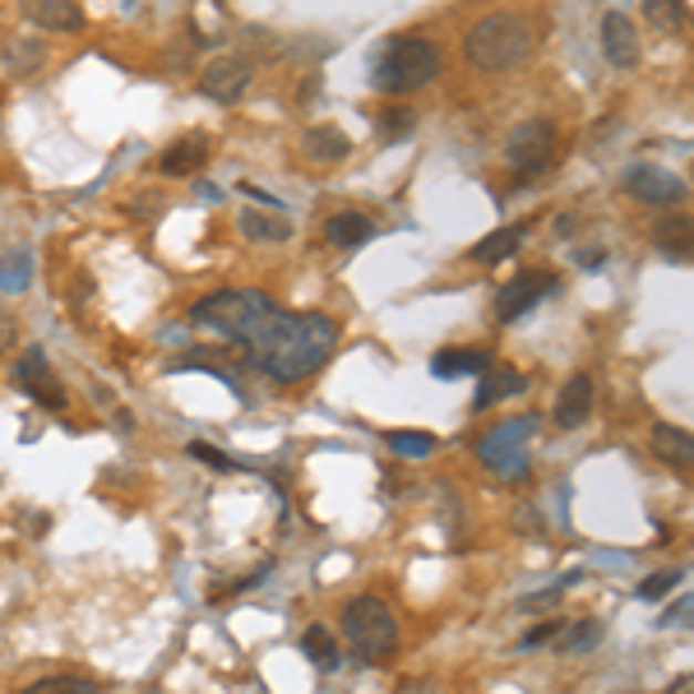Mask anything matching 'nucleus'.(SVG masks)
Returning <instances> with one entry per match:
<instances>
[{
	"mask_svg": "<svg viewBox=\"0 0 694 694\" xmlns=\"http://www.w3.org/2000/svg\"><path fill=\"white\" fill-rule=\"evenodd\" d=\"M574 260H579L583 269H598V265H607V250H579Z\"/></svg>",
	"mask_w": 694,
	"mask_h": 694,
	"instance_id": "e433bc0d",
	"label": "nucleus"
},
{
	"mask_svg": "<svg viewBox=\"0 0 694 694\" xmlns=\"http://www.w3.org/2000/svg\"><path fill=\"white\" fill-rule=\"evenodd\" d=\"M524 390H528L524 371H514V366H486L477 394H473V407H477V413H486V407H496L500 398H514V394H524Z\"/></svg>",
	"mask_w": 694,
	"mask_h": 694,
	"instance_id": "4468645a",
	"label": "nucleus"
},
{
	"mask_svg": "<svg viewBox=\"0 0 694 694\" xmlns=\"http://www.w3.org/2000/svg\"><path fill=\"white\" fill-rule=\"evenodd\" d=\"M237 227H241V237H250V241H288L292 237V222L278 218V214H265V209H241Z\"/></svg>",
	"mask_w": 694,
	"mask_h": 694,
	"instance_id": "4be33fe9",
	"label": "nucleus"
},
{
	"mask_svg": "<svg viewBox=\"0 0 694 694\" xmlns=\"http://www.w3.org/2000/svg\"><path fill=\"white\" fill-rule=\"evenodd\" d=\"M19 14L46 33H84V10L74 0H19Z\"/></svg>",
	"mask_w": 694,
	"mask_h": 694,
	"instance_id": "f8f14e48",
	"label": "nucleus"
},
{
	"mask_svg": "<svg viewBox=\"0 0 694 694\" xmlns=\"http://www.w3.org/2000/svg\"><path fill=\"white\" fill-rule=\"evenodd\" d=\"M250 80H255L250 61L231 51V56H218V61L204 65V74H199V93L209 97V102H222V107H231V102H241V97H246Z\"/></svg>",
	"mask_w": 694,
	"mask_h": 694,
	"instance_id": "9d476101",
	"label": "nucleus"
},
{
	"mask_svg": "<svg viewBox=\"0 0 694 694\" xmlns=\"http://www.w3.org/2000/svg\"><path fill=\"white\" fill-rule=\"evenodd\" d=\"M676 621H681V625L690 621V598H681V611H666V615H662V625H676Z\"/></svg>",
	"mask_w": 694,
	"mask_h": 694,
	"instance_id": "4c0bfd02",
	"label": "nucleus"
},
{
	"mask_svg": "<svg viewBox=\"0 0 694 694\" xmlns=\"http://www.w3.org/2000/svg\"><path fill=\"white\" fill-rule=\"evenodd\" d=\"M301 148L311 163H343L352 153V139L339 131V125H311V131L301 135Z\"/></svg>",
	"mask_w": 694,
	"mask_h": 694,
	"instance_id": "a211bd4d",
	"label": "nucleus"
},
{
	"mask_svg": "<svg viewBox=\"0 0 694 694\" xmlns=\"http://www.w3.org/2000/svg\"><path fill=\"white\" fill-rule=\"evenodd\" d=\"M301 653L311 657L320 672H333V666H339V644H333V630H329V625H305Z\"/></svg>",
	"mask_w": 694,
	"mask_h": 694,
	"instance_id": "b1692460",
	"label": "nucleus"
},
{
	"mask_svg": "<svg viewBox=\"0 0 694 694\" xmlns=\"http://www.w3.org/2000/svg\"><path fill=\"white\" fill-rule=\"evenodd\" d=\"M343 639L366 662H390L398 653V621L384 598L362 593L343 607Z\"/></svg>",
	"mask_w": 694,
	"mask_h": 694,
	"instance_id": "39448f33",
	"label": "nucleus"
},
{
	"mask_svg": "<svg viewBox=\"0 0 694 694\" xmlns=\"http://www.w3.org/2000/svg\"><path fill=\"white\" fill-rule=\"evenodd\" d=\"M390 449L398 458H426V454H435V435H426V431H390Z\"/></svg>",
	"mask_w": 694,
	"mask_h": 694,
	"instance_id": "c85d7f7f",
	"label": "nucleus"
},
{
	"mask_svg": "<svg viewBox=\"0 0 694 694\" xmlns=\"http://www.w3.org/2000/svg\"><path fill=\"white\" fill-rule=\"evenodd\" d=\"M560 630H564V621H542V625H532V630L519 639V649H524V653H532V649H547L551 639H560Z\"/></svg>",
	"mask_w": 694,
	"mask_h": 694,
	"instance_id": "473e14b6",
	"label": "nucleus"
},
{
	"mask_svg": "<svg viewBox=\"0 0 694 694\" xmlns=\"http://www.w3.org/2000/svg\"><path fill=\"white\" fill-rule=\"evenodd\" d=\"M653 241H657V250L666 255V260H690V218L685 214H666V218H657L653 222Z\"/></svg>",
	"mask_w": 694,
	"mask_h": 694,
	"instance_id": "412c9836",
	"label": "nucleus"
},
{
	"mask_svg": "<svg viewBox=\"0 0 694 694\" xmlns=\"http://www.w3.org/2000/svg\"><path fill=\"white\" fill-rule=\"evenodd\" d=\"M560 639L570 653H593L602 644V621H574V625L560 630Z\"/></svg>",
	"mask_w": 694,
	"mask_h": 694,
	"instance_id": "cd10ccee",
	"label": "nucleus"
},
{
	"mask_svg": "<svg viewBox=\"0 0 694 694\" xmlns=\"http://www.w3.org/2000/svg\"><path fill=\"white\" fill-rule=\"evenodd\" d=\"M435 74H441V46L431 38H390L371 80L380 93H413V89H426Z\"/></svg>",
	"mask_w": 694,
	"mask_h": 694,
	"instance_id": "7ed1b4c3",
	"label": "nucleus"
},
{
	"mask_svg": "<svg viewBox=\"0 0 694 694\" xmlns=\"http://www.w3.org/2000/svg\"><path fill=\"white\" fill-rule=\"evenodd\" d=\"M102 685L97 681H89V676H42V681H33L23 694H97Z\"/></svg>",
	"mask_w": 694,
	"mask_h": 694,
	"instance_id": "bb28decb",
	"label": "nucleus"
},
{
	"mask_svg": "<svg viewBox=\"0 0 694 694\" xmlns=\"http://www.w3.org/2000/svg\"><path fill=\"white\" fill-rule=\"evenodd\" d=\"M556 598H560V588H551V593H532V598L519 602V611H547Z\"/></svg>",
	"mask_w": 694,
	"mask_h": 694,
	"instance_id": "f704fd0d",
	"label": "nucleus"
},
{
	"mask_svg": "<svg viewBox=\"0 0 694 694\" xmlns=\"http://www.w3.org/2000/svg\"><path fill=\"white\" fill-rule=\"evenodd\" d=\"M486 366H491V352L486 348H454V352H435L431 356V371L449 380V375H481Z\"/></svg>",
	"mask_w": 694,
	"mask_h": 694,
	"instance_id": "aec40b11",
	"label": "nucleus"
},
{
	"mask_svg": "<svg viewBox=\"0 0 694 694\" xmlns=\"http://www.w3.org/2000/svg\"><path fill=\"white\" fill-rule=\"evenodd\" d=\"M29 282H33V250H10L6 260H0V292H29Z\"/></svg>",
	"mask_w": 694,
	"mask_h": 694,
	"instance_id": "393cba45",
	"label": "nucleus"
},
{
	"mask_svg": "<svg viewBox=\"0 0 694 694\" xmlns=\"http://www.w3.org/2000/svg\"><path fill=\"white\" fill-rule=\"evenodd\" d=\"M644 14L657 29H685V0H644Z\"/></svg>",
	"mask_w": 694,
	"mask_h": 694,
	"instance_id": "7c9ffc66",
	"label": "nucleus"
},
{
	"mask_svg": "<svg viewBox=\"0 0 694 694\" xmlns=\"http://www.w3.org/2000/svg\"><path fill=\"white\" fill-rule=\"evenodd\" d=\"M14 339H19L14 315H6V311H0V352H10V348H14Z\"/></svg>",
	"mask_w": 694,
	"mask_h": 694,
	"instance_id": "c9c22d12",
	"label": "nucleus"
},
{
	"mask_svg": "<svg viewBox=\"0 0 694 694\" xmlns=\"http://www.w3.org/2000/svg\"><path fill=\"white\" fill-rule=\"evenodd\" d=\"M413 131H417V112L413 107H390V112H380V121H375V139L380 144H398Z\"/></svg>",
	"mask_w": 694,
	"mask_h": 694,
	"instance_id": "a878e982",
	"label": "nucleus"
},
{
	"mask_svg": "<svg viewBox=\"0 0 694 694\" xmlns=\"http://www.w3.org/2000/svg\"><path fill=\"white\" fill-rule=\"evenodd\" d=\"M394 694H445V685H441V681H431V676H422V681H398Z\"/></svg>",
	"mask_w": 694,
	"mask_h": 694,
	"instance_id": "72a5a7b5",
	"label": "nucleus"
},
{
	"mask_svg": "<svg viewBox=\"0 0 694 694\" xmlns=\"http://www.w3.org/2000/svg\"><path fill=\"white\" fill-rule=\"evenodd\" d=\"M625 190H630L639 204H653V209H676V204L690 195V186L681 182V176H676V172H666V167H657V163H639V167H630Z\"/></svg>",
	"mask_w": 694,
	"mask_h": 694,
	"instance_id": "1a4fd4ad",
	"label": "nucleus"
},
{
	"mask_svg": "<svg viewBox=\"0 0 694 694\" xmlns=\"http://www.w3.org/2000/svg\"><path fill=\"white\" fill-rule=\"evenodd\" d=\"M0 65H6L10 80H33L46 65V46L38 38H6L0 42Z\"/></svg>",
	"mask_w": 694,
	"mask_h": 694,
	"instance_id": "dca6fc26",
	"label": "nucleus"
},
{
	"mask_svg": "<svg viewBox=\"0 0 694 694\" xmlns=\"http://www.w3.org/2000/svg\"><path fill=\"white\" fill-rule=\"evenodd\" d=\"M602 56H607L615 70L639 65V29H634L630 14H621V10L602 14Z\"/></svg>",
	"mask_w": 694,
	"mask_h": 694,
	"instance_id": "ddd939ff",
	"label": "nucleus"
},
{
	"mask_svg": "<svg viewBox=\"0 0 694 694\" xmlns=\"http://www.w3.org/2000/svg\"><path fill=\"white\" fill-rule=\"evenodd\" d=\"M551 158H556V125L551 121L532 116V121H519L509 131L505 163H509V172H514V182H519V186L537 182V176L551 167Z\"/></svg>",
	"mask_w": 694,
	"mask_h": 694,
	"instance_id": "423d86ee",
	"label": "nucleus"
},
{
	"mask_svg": "<svg viewBox=\"0 0 694 694\" xmlns=\"http://www.w3.org/2000/svg\"><path fill=\"white\" fill-rule=\"evenodd\" d=\"M273 311V301L265 292H246V288H222V292H209L190 305V324L195 329H209V333H222V339H246V333L260 324L265 315Z\"/></svg>",
	"mask_w": 694,
	"mask_h": 694,
	"instance_id": "20e7f679",
	"label": "nucleus"
},
{
	"mask_svg": "<svg viewBox=\"0 0 694 694\" xmlns=\"http://www.w3.org/2000/svg\"><path fill=\"white\" fill-rule=\"evenodd\" d=\"M333 348H339V324L329 315H315V311L292 315V311H278V305L241 339L246 366H255L278 384H297L305 375H315Z\"/></svg>",
	"mask_w": 694,
	"mask_h": 694,
	"instance_id": "f257e3e1",
	"label": "nucleus"
},
{
	"mask_svg": "<svg viewBox=\"0 0 694 694\" xmlns=\"http://www.w3.org/2000/svg\"><path fill=\"white\" fill-rule=\"evenodd\" d=\"M375 237V222L366 214H333L324 222V241L333 250H356V246H366Z\"/></svg>",
	"mask_w": 694,
	"mask_h": 694,
	"instance_id": "6ab92c4d",
	"label": "nucleus"
},
{
	"mask_svg": "<svg viewBox=\"0 0 694 694\" xmlns=\"http://www.w3.org/2000/svg\"><path fill=\"white\" fill-rule=\"evenodd\" d=\"M653 458H662L666 468L690 473V463H694L690 431H685V426H672V422H657V426H653Z\"/></svg>",
	"mask_w": 694,
	"mask_h": 694,
	"instance_id": "f3484780",
	"label": "nucleus"
},
{
	"mask_svg": "<svg viewBox=\"0 0 694 694\" xmlns=\"http://www.w3.org/2000/svg\"><path fill=\"white\" fill-rule=\"evenodd\" d=\"M524 231H528V227H500V231H491V237L477 241V246L468 250V260H477V265H500V260H509V255L519 250Z\"/></svg>",
	"mask_w": 694,
	"mask_h": 694,
	"instance_id": "5701e85b",
	"label": "nucleus"
},
{
	"mask_svg": "<svg viewBox=\"0 0 694 694\" xmlns=\"http://www.w3.org/2000/svg\"><path fill=\"white\" fill-rule=\"evenodd\" d=\"M556 292V273L551 269H528V273H519V278H509L505 288L496 292V320L500 324H514L519 315H528L537 301L542 297H551Z\"/></svg>",
	"mask_w": 694,
	"mask_h": 694,
	"instance_id": "0eeeda50",
	"label": "nucleus"
},
{
	"mask_svg": "<svg viewBox=\"0 0 694 694\" xmlns=\"http://www.w3.org/2000/svg\"><path fill=\"white\" fill-rule=\"evenodd\" d=\"M593 398H598L593 375H588V371L570 375V380H564V390H560V398H556V426L560 431L588 426V417H593Z\"/></svg>",
	"mask_w": 694,
	"mask_h": 694,
	"instance_id": "9b49d317",
	"label": "nucleus"
},
{
	"mask_svg": "<svg viewBox=\"0 0 694 694\" xmlns=\"http://www.w3.org/2000/svg\"><path fill=\"white\" fill-rule=\"evenodd\" d=\"M10 375H14V384H19V390L29 394L33 403L51 407V413H61V407H65V390H61V380L51 375V366H46V352H42V348H23Z\"/></svg>",
	"mask_w": 694,
	"mask_h": 694,
	"instance_id": "6e6552de",
	"label": "nucleus"
},
{
	"mask_svg": "<svg viewBox=\"0 0 694 694\" xmlns=\"http://www.w3.org/2000/svg\"><path fill=\"white\" fill-rule=\"evenodd\" d=\"M681 579H685V570H662V574H653V579L639 583V598H644V602H657V598L672 593V588H676Z\"/></svg>",
	"mask_w": 694,
	"mask_h": 694,
	"instance_id": "2f4dec72",
	"label": "nucleus"
},
{
	"mask_svg": "<svg viewBox=\"0 0 694 694\" xmlns=\"http://www.w3.org/2000/svg\"><path fill=\"white\" fill-rule=\"evenodd\" d=\"M204 158H209V139H204V135H182V139H172L158 153V172L163 176H195Z\"/></svg>",
	"mask_w": 694,
	"mask_h": 694,
	"instance_id": "2eb2a0df",
	"label": "nucleus"
},
{
	"mask_svg": "<svg viewBox=\"0 0 694 694\" xmlns=\"http://www.w3.org/2000/svg\"><path fill=\"white\" fill-rule=\"evenodd\" d=\"M186 454L195 458V463H204V468H214V473H237V468H246L241 458H227L222 449H214V445H204V441H190L186 445Z\"/></svg>",
	"mask_w": 694,
	"mask_h": 694,
	"instance_id": "c756f323",
	"label": "nucleus"
},
{
	"mask_svg": "<svg viewBox=\"0 0 694 694\" xmlns=\"http://www.w3.org/2000/svg\"><path fill=\"white\" fill-rule=\"evenodd\" d=\"M532 46H537V33H532L528 14L496 10V14H481L468 29V38H463V61L481 74H509L532 56Z\"/></svg>",
	"mask_w": 694,
	"mask_h": 694,
	"instance_id": "f03ea898",
	"label": "nucleus"
}]
</instances>
